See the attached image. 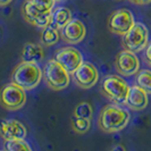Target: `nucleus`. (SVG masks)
Masks as SVG:
<instances>
[{
    "label": "nucleus",
    "instance_id": "obj_1",
    "mask_svg": "<svg viewBox=\"0 0 151 151\" xmlns=\"http://www.w3.org/2000/svg\"><path fill=\"white\" fill-rule=\"evenodd\" d=\"M129 113L116 105H107L98 117V127L105 133H115L126 127L129 122Z\"/></svg>",
    "mask_w": 151,
    "mask_h": 151
},
{
    "label": "nucleus",
    "instance_id": "obj_2",
    "mask_svg": "<svg viewBox=\"0 0 151 151\" xmlns=\"http://www.w3.org/2000/svg\"><path fill=\"white\" fill-rule=\"evenodd\" d=\"M42 78V69L38 63L22 61L12 73V82L19 85L24 90H32L37 88Z\"/></svg>",
    "mask_w": 151,
    "mask_h": 151
},
{
    "label": "nucleus",
    "instance_id": "obj_3",
    "mask_svg": "<svg viewBox=\"0 0 151 151\" xmlns=\"http://www.w3.org/2000/svg\"><path fill=\"white\" fill-rule=\"evenodd\" d=\"M104 94L113 102L121 105L125 104L129 90V83L118 75H107L101 83Z\"/></svg>",
    "mask_w": 151,
    "mask_h": 151
},
{
    "label": "nucleus",
    "instance_id": "obj_4",
    "mask_svg": "<svg viewBox=\"0 0 151 151\" xmlns=\"http://www.w3.org/2000/svg\"><path fill=\"white\" fill-rule=\"evenodd\" d=\"M45 81L51 90L60 91L69 85L70 77L66 68L56 59H51L45 66Z\"/></svg>",
    "mask_w": 151,
    "mask_h": 151
},
{
    "label": "nucleus",
    "instance_id": "obj_5",
    "mask_svg": "<svg viewBox=\"0 0 151 151\" xmlns=\"http://www.w3.org/2000/svg\"><path fill=\"white\" fill-rule=\"evenodd\" d=\"M26 102L25 90L14 82L8 83L0 90V105L7 110L21 109Z\"/></svg>",
    "mask_w": 151,
    "mask_h": 151
},
{
    "label": "nucleus",
    "instance_id": "obj_6",
    "mask_svg": "<svg viewBox=\"0 0 151 151\" xmlns=\"http://www.w3.org/2000/svg\"><path fill=\"white\" fill-rule=\"evenodd\" d=\"M149 31L143 23H134L129 31L124 34L123 45L126 50L133 52H140L148 45Z\"/></svg>",
    "mask_w": 151,
    "mask_h": 151
},
{
    "label": "nucleus",
    "instance_id": "obj_7",
    "mask_svg": "<svg viewBox=\"0 0 151 151\" xmlns=\"http://www.w3.org/2000/svg\"><path fill=\"white\" fill-rule=\"evenodd\" d=\"M134 17L129 9H118L108 18V29L118 35H124L134 25Z\"/></svg>",
    "mask_w": 151,
    "mask_h": 151
},
{
    "label": "nucleus",
    "instance_id": "obj_8",
    "mask_svg": "<svg viewBox=\"0 0 151 151\" xmlns=\"http://www.w3.org/2000/svg\"><path fill=\"white\" fill-rule=\"evenodd\" d=\"M73 80L77 86L82 89H90L94 86L98 82V69L91 63H82L80 67H77L72 73Z\"/></svg>",
    "mask_w": 151,
    "mask_h": 151
},
{
    "label": "nucleus",
    "instance_id": "obj_9",
    "mask_svg": "<svg viewBox=\"0 0 151 151\" xmlns=\"http://www.w3.org/2000/svg\"><path fill=\"white\" fill-rule=\"evenodd\" d=\"M55 59L60 65L67 69L69 74H72L77 67H80L83 63V56L81 51L73 47H65L60 48L56 51Z\"/></svg>",
    "mask_w": 151,
    "mask_h": 151
},
{
    "label": "nucleus",
    "instance_id": "obj_10",
    "mask_svg": "<svg viewBox=\"0 0 151 151\" xmlns=\"http://www.w3.org/2000/svg\"><path fill=\"white\" fill-rule=\"evenodd\" d=\"M115 65L117 72L123 76L134 75L140 69V60L135 52L126 49L117 55Z\"/></svg>",
    "mask_w": 151,
    "mask_h": 151
},
{
    "label": "nucleus",
    "instance_id": "obj_11",
    "mask_svg": "<svg viewBox=\"0 0 151 151\" xmlns=\"http://www.w3.org/2000/svg\"><path fill=\"white\" fill-rule=\"evenodd\" d=\"M86 33L84 24L80 19L72 18L60 30V38L69 45H76L83 41Z\"/></svg>",
    "mask_w": 151,
    "mask_h": 151
},
{
    "label": "nucleus",
    "instance_id": "obj_12",
    "mask_svg": "<svg viewBox=\"0 0 151 151\" xmlns=\"http://www.w3.org/2000/svg\"><path fill=\"white\" fill-rule=\"evenodd\" d=\"M0 135L5 140L25 139L27 129L21 122L16 119H2L0 122Z\"/></svg>",
    "mask_w": 151,
    "mask_h": 151
},
{
    "label": "nucleus",
    "instance_id": "obj_13",
    "mask_svg": "<svg viewBox=\"0 0 151 151\" xmlns=\"http://www.w3.org/2000/svg\"><path fill=\"white\" fill-rule=\"evenodd\" d=\"M149 99H148V93L140 88L137 84L129 86V93L125 100L126 106L132 110H142L148 106Z\"/></svg>",
    "mask_w": 151,
    "mask_h": 151
},
{
    "label": "nucleus",
    "instance_id": "obj_14",
    "mask_svg": "<svg viewBox=\"0 0 151 151\" xmlns=\"http://www.w3.org/2000/svg\"><path fill=\"white\" fill-rule=\"evenodd\" d=\"M45 52H43V48L40 45L29 42L23 47L22 50V60L23 61H34L39 63L43 59Z\"/></svg>",
    "mask_w": 151,
    "mask_h": 151
},
{
    "label": "nucleus",
    "instance_id": "obj_15",
    "mask_svg": "<svg viewBox=\"0 0 151 151\" xmlns=\"http://www.w3.org/2000/svg\"><path fill=\"white\" fill-rule=\"evenodd\" d=\"M72 19V13L66 7L56 8L51 13V25L60 31Z\"/></svg>",
    "mask_w": 151,
    "mask_h": 151
},
{
    "label": "nucleus",
    "instance_id": "obj_16",
    "mask_svg": "<svg viewBox=\"0 0 151 151\" xmlns=\"http://www.w3.org/2000/svg\"><path fill=\"white\" fill-rule=\"evenodd\" d=\"M60 39V32L52 25H49L43 29L41 33V41L47 47L56 45Z\"/></svg>",
    "mask_w": 151,
    "mask_h": 151
},
{
    "label": "nucleus",
    "instance_id": "obj_17",
    "mask_svg": "<svg viewBox=\"0 0 151 151\" xmlns=\"http://www.w3.org/2000/svg\"><path fill=\"white\" fill-rule=\"evenodd\" d=\"M4 149L7 151H31L32 148L25 139H10L5 140Z\"/></svg>",
    "mask_w": 151,
    "mask_h": 151
},
{
    "label": "nucleus",
    "instance_id": "obj_18",
    "mask_svg": "<svg viewBox=\"0 0 151 151\" xmlns=\"http://www.w3.org/2000/svg\"><path fill=\"white\" fill-rule=\"evenodd\" d=\"M136 84L142 88L148 94H151V70L150 69H142L135 78Z\"/></svg>",
    "mask_w": 151,
    "mask_h": 151
},
{
    "label": "nucleus",
    "instance_id": "obj_19",
    "mask_svg": "<svg viewBox=\"0 0 151 151\" xmlns=\"http://www.w3.org/2000/svg\"><path fill=\"white\" fill-rule=\"evenodd\" d=\"M72 129H74L76 133L84 134V133H86V132L90 131L91 119L73 116V118H72Z\"/></svg>",
    "mask_w": 151,
    "mask_h": 151
},
{
    "label": "nucleus",
    "instance_id": "obj_20",
    "mask_svg": "<svg viewBox=\"0 0 151 151\" xmlns=\"http://www.w3.org/2000/svg\"><path fill=\"white\" fill-rule=\"evenodd\" d=\"M22 14H23L24 19L27 23L32 24V25H33L34 21L37 19V17L40 15L38 12L35 10V8H34V6H33V4H32L31 0H27V1H25V2L23 4Z\"/></svg>",
    "mask_w": 151,
    "mask_h": 151
},
{
    "label": "nucleus",
    "instance_id": "obj_21",
    "mask_svg": "<svg viewBox=\"0 0 151 151\" xmlns=\"http://www.w3.org/2000/svg\"><path fill=\"white\" fill-rule=\"evenodd\" d=\"M31 1L39 14L51 13L56 2V0H31Z\"/></svg>",
    "mask_w": 151,
    "mask_h": 151
},
{
    "label": "nucleus",
    "instance_id": "obj_22",
    "mask_svg": "<svg viewBox=\"0 0 151 151\" xmlns=\"http://www.w3.org/2000/svg\"><path fill=\"white\" fill-rule=\"evenodd\" d=\"M92 115H93V109H92V106L89 102H81L74 109V116H76V117L91 119Z\"/></svg>",
    "mask_w": 151,
    "mask_h": 151
},
{
    "label": "nucleus",
    "instance_id": "obj_23",
    "mask_svg": "<svg viewBox=\"0 0 151 151\" xmlns=\"http://www.w3.org/2000/svg\"><path fill=\"white\" fill-rule=\"evenodd\" d=\"M34 26H38L41 29H45L47 26L51 25V13H45V14H40L37 17V19L33 23Z\"/></svg>",
    "mask_w": 151,
    "mask_h": 151
},
{
    "label": "nucleus",
    "instance_id": "obj_24",
    "mask_svg": "<svg viewBox=\"0 0 151 151\" xmlns=\"http://www.w3.org/2000/svg\"><path fill=\"white\" fill-rule=\"evenodd\" d=\"M144 58H145V63L151 67V42L147 45V49L144 52Z\"/></svg>",
    "mask_w": 151,
    "mask_h": 151
},
{
    "label": "nucleus",
    "instance_id": "obj_25",
    "mask_svg": "<svg viewBox=\"0 0 151 151\" xmlns=\"http://www.w3.org/2000/svg\"><path fill=\"white\" fill-rule=\"evenodd\" d=\"M131 2L135 4V5H140V6H143V5H148L150 4L151 0H129Z\"/></svg>",
    "mask_w": 151,
    "mask_h": 151
},
{
    "label": "nucleus",
    "instance_id": "obj_26",
    "mask_svg": "<svg viewBox=\"0 0 151 151\" xmlns=\"http://www.w3.org/2000/svg\"><path fill=\"white\" fill-rule=\"evenodd\" d=\"M12 0H0V6H6Z\"/></svg>",
    "mask_w": 151,
    "mask_h": 151
},
{
    "label": "nucleus",
    "instance_id": "obj_27",
    "mask_svg": "<svg viewBox=\"0 0 151 151\" xmlns=\"http://www.w3.org/2000/svg\"><path fill=\"white\" fill-rule=\"evenodd\" d=\"M111 150H125V148L122 147V145H116V147H114Z\"/></svg>",
    "mask_w": 151,
    "mask_h": 151
},
{
    "label": "nucleus",
    "instance_id": "obj_28",
    "mask_svg": "<svg viewBox=\"0 0 151 151\" xmlns=\"http://www.w3.org/2000/svg\"><path fill=\"white\" fill-rule=\"evenodd\" d=\"M56 1H65V0H56Z\"/></svg>",
    "mask_w": 151,
    "mask_h": 151
},
{
    "label": "nucleus",
    "instance_id": "obj_29",
    "mask_svg": "<svg viewBox=\"0 0 151 151\" xmlns=\"http://www.w3.org/2000/svg\"><path fill=\"white\" fill-rule=\"evenodd\" d=\"M115 1H121V0H115Z\"/></svg>",
    "mask_w": 151,
    "mask_h": 151
}]
</instances>
